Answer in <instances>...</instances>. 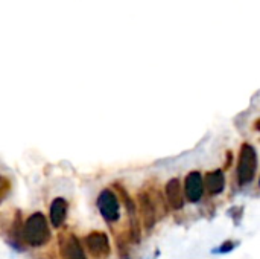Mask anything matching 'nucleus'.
I'll return each mask as SVG.
<instances>
[{
	"label": "nucleus",
	"instance_id": "1",
	"mask_svg": "<svg viewBox=\"0 0 260 259\" xmlns=\"http://www.w3.org/2000/svg\"><path fill=\"white\" fill-rule=\"evenodd\" d=\"M21 241L29 247H43L50 241V229L43 212H34L21 226Z\"/></svg>",
	"mask_w": 260,
	"mask_h": 259
},
{
	"label": "nucleus",
	"instance_id": "2",
	"mask_svg": "<svg viewBox=\"0 0 260 259\" xmlns=\"http://www.w3.org/2000/svg\"><path fill=\"white\" fill-rule=\"evenodd\" d=\"M257 172V153L251 143H244L238 162V182L241 186L250 185Z\"/></svg>",
	"mask_w": 260,
	"mask_h": 259
},
{
	"label": "nucleus",
	"instance_id": "3",
	"mask_svg": "<svg viewBox=\"0 0 260 259\" xmlns=\"http://www.w3.org/2000/svg\"><path fill=\"white\" fill-rule=\"evenodd\" d=\"M99 214L107 223H116L120 218V205L117 194L111 189H102L96 200Z\"/></svg>",
	"mask_w": 260,
	"mask_h": 259
},
{
	"label": "nucleus",
	"instance_id": "4",
	"mask_svg": "<svg viewBox=\"0 0 260 259\" xmlns=\"http://www.w3.org/2000/svg\"><path fill=\"white\" fill-rule=\"evenodd\" d=\"M114 186L122 194V200H123V203L126 206V212L129 215V238H131V241L134 244H139L140 240H142V229H140V221H139V209H137L134 200L129 197V194L125 192V189L119 183H116Z\"/></svg>",
	"mask_w": 260,
	"mask_h": 259
},
{
	"label": "nucleus",
	"instance_id": "5",
	"mask_svg": "<svg viewBox=\"0 0 260 259\" xmlns=\"http://www.w3.org/2000/svg\"><path fill=\"white\" fill-rule=\"evenodd\" d=\"M85 246L94 259H105L111 253L110 240L105 232L93 231L85 237Z\"/></svg>",
	"mask_w": 260,
	"mask_h": 259
},
{
	"label": "nucleus",
	"instance_id": "6",
	"mask_svg": "<svg viewBox=\"0 0 260 259\" xmlns=\"http://www.w3.org/2000/svg\"><path fill=\"white\" fill-rule=\"evenodd\" d=\"M59 255L61 259H87L84 249L75 234L59 235Z\"/></svg>",
	"mask_w": 260,
	"mask_h": 259
},
{
	"label": "nucleus",
	"instance_id": "7",
	"mask_svg": "<svg viewBox=\"0 0 260 259\" xmlns=\"http://www.w3.org/2000/svg\"><path fill=\"white\" fill-rule=\"evenodd\" d=\"M137 197H139V211L143 220V226L146 232H149L157 223V205L154 203V197L148 192H140Z\"/></svg>",
	"mask_w": 260,
	"mask_h": 259
},
{
	"label": "nucleus",
	"instance_id": "8",
	"mask_svg": "<svg viewBox=\"0 0 260 259\" xmlns=\"http://www.w3.org/2000/svg\"><path fill=\"white\" fill-rule=\"evenodd\" d=\"M203 191H204V183H203L201 172L190 171L184 179V194H186L187 202L198 203L203 197Z\"/></svg>",
	"mask_w": 260,
	"mask_h": 259
},
{
	"label": "nucleus",
	"instance_id": "9",
	"mask_svg": "<svg viewBox=\"0 0 260 259\" xmlns=\"http://www.w3.org/2000/svg\"><path fill=\"white\" fill-rule=\"evenodd\" d=\"M165 192H166V200L174 211L183 209L184 197H183V191H181V185L178 179H171L165 186Z\"/></svg>",
	"mask_w": 260,
	"mask_h": 259
},
{
	"label": "nucleus",
	"instance_id": "10",
	"mask_svg": "<svg viewBox=\"0 0 260 259\" xmlns=\"http://www.w3.org/2000/svg\"><path fill=\"white\" fill-rule=\"evenodd\" d=\"M67 209H69V203L66 198L56 197L52 200L50 209H49V217H50V224L55 229H58L64 224V220L67 217Z\"/></svg>",
	"mask_w": 260,
	"mask_h": 259
},
{
	"label": "nucleus",
	"instance_id": "11",
	"mask_svg": "<svg viewBox=\"0 0 260 259\" xmlns=\"http://www.w3.org/2000/svg\"><path fill=\"white\" fill-rule=\"evenodd\" d=\"M206 186L212 195H218L225 188V176L222 169H215L207 172L206 176Z\"/></svg>",
	"mask_w": 260,
	"mask_h": 259
},
{
	"label": "nucleus",
	"instance_id": "12",
	"mask_svg": "<svg viewBox=\"0 0 260 259\" xmlns=\"http://www.w3.org/2000/svg\"><path fill=\"white\" fill-rule=\"evenodd\" d=\"M11 180L5 176L0 174V203L8 197V194L11 192Z\"/></svg>",
	"mask_w": 260,
	"mask_h": 259
},
{
	"label": "nucleus",
	"instance_id": "13",
	"mask_svg": "<svg viewBox=\"0 0 260 259\" xmlns=\"http://www.w3.org/2000/svg\"><path fill=\"white\" fill-rule=\"evenodd\" d=\"M235 247H236V243H235V241H225V243H222L218 249H215L213 253H229V252H232Z\"/></svg>",
	"mask_w": 260,
	"mask_h": 259
}]
</instances>
